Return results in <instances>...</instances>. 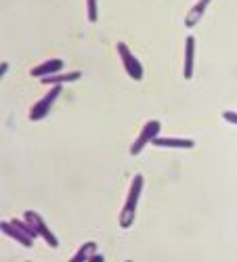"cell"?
<instances>
[{
	"instance_id": "cell-1",
	"label": "cell",
	"mask_w": 237,
	"mask_h": 262,
	"mask_svg": "<svg viewBox=\"0 0 237 262\" xmlns=\"http://www.w3.org/2000/svg\"><path fill=\"white\" fill-rule=\"evenodd\" d=\"M143 185H145V179L141 174L133 179L131 183V189H128V198L122 206V212H120V227L122 229H131L133 223H135V216H137V206H139V198H141V191H143Z\"/></svg>"
},
{
	"instance_id": "cell-2",
	"label": "cell",
	"mask_w": 237,
	"mask_h": 262,
	"mask_svg": "<svg viewBox=\"0 0 237 262\" xmlns=\"http://www.w3.org/2000/svg\"><path fill=\"white\" fill-rule=\"evenodd\" d=\"M61 93H63V84H53L51 91H49L45 97H42L40 101H36V103L32 105V109H30V120H32V122H38V120H42V118H47L49 112H51V107H53V103L59 99Z\"/></svg>"
},
{
	"instance_id": "cell-3",
	"label": "cell",
	"mask_w": 237,
	"mask_h": 262,
	"mask_svg": "<svg viewBox=\"0 0 237 262\" xmlns=\"http://www.w3.org/2000/svg\"><path fill=\"white\" fill-rule=\"evenodd\" d=\"M24 218H26V221L36 229V233L42 237V239H45V242L51 246V248H57L59 246V239H57V235L49 229V225L45 223V218H42L38 212H34V210H28L26 214H24Z\"/></svg>"
},
{
	"instance_id": "cell-4",
	"label": "cell",
	"mask_w": 237,
	"mask_h": 262,
	"mask_svg": "<svg viewBox=\"0 0 237 262\" xmlns=\"http://www.w3.org/2000/svg\"><path fill=\"white\" fill-rule=\"evenodd\" d=\"M160 128H162V124H160L158 120H149V122L141 128V133H139L137 141L133 143V147H131V156H139L145 145L154 143V139L160 135Z\"/></svg>"
},
{
	"instance_id": "cell-5",
	"label": "cell",
	"mask_w": 237,
	"mask_h": 262,
	"mask_svg": "<svg viewBox=\"0 0 237 262\" xmlns=\"http://www.w3.org/2000/svg\"><path fill=\"white\" fill-rule=\"evenodd\" d=\"M118 53H120V57H122V65H124L126 74L131 76L133 80H141V78H143V65H141V61L131 53L128 45H124V42H118Z\"/></svg>"
},
{
	"instance_id": "cell-6",
	"label": "cell",
	"mask_w": 237,
	"mask_h": 262,
	"mask_svg": "<svg viewBox=\"0 0 237 262\" xmlns=\"http://www.w3.org/2000/svg\"><path fill=\"white\" fill-rule=\"evenodd\" d=\"M0 229H3V233L5 235H9V237H13L17 244H21L24 248H32V244H34V239L30 237V235H26L24 231H21L13 221H3L0 223Z\"/></svg>"
},
{
	"instance_id": "cell-7",
	"label": "cell",
	"mask_w": 237,
	"mask_h": 262,
	"mask_svg": "<svg viewBox=\"0 0 237 262\" xmlns=\"http://www.w3.org/2000/svg\"><path fill=\"white\" fill-rule=\"evenodd\" d=\"M193 63H196V38L187 36V40H185V63H183L185 80L193 78Z\"/></svg>"
},
{
	"instance_id": "cell-8",
	"label": "cell",
	"mask_w": 237,
	"mask_h": 262,
	"mask_svg": "<svg viewBox=\"0 0 237 262\" xmlns=\"http://www.w3.org/2000/svg\"><path fill=\"white\" fill-rule=\"evenodd\" d=\"M63 70V61L61 59H49L45 63L36 65V68H32V76L34 78H47V76H53V74H59Z\"/></svg>"
},
{
	"instance_id": "cell-9",
	"label": "cell",
	"mask_w": 237,
	"mask_h": 262,
	"mask_svg": "<svg viewBox=\"0 0 237 262\" xmlns=\"http://www.w3.org/2000/svg\"><path fill=\"white\" fill-rule=\"evenodd\" d=\"M210 3H212V0H198V3L189 9V13L185 17V28H196L200 24V19L204 17V13H206Z\"/></svg>"
},
{
	"instance_id": "cell-10",
	"label": "cell",
	"mask_w": 237,
	"mask_h": 262,
	"mask_svg": "<svg viewBox=\"0 0 237 262\" xmlns=\"http://www.w3.org/2000/svg\"><path fill=\"white\" fill-rule=\"evenodd\" d=\"M156 147H170V149H193L196 143L191 139H177V137H156L154 139Z\"/></svg>"
},
{
	"instance_id": "cell-11",
	"label": "cell",
	"mask_w": 237,
	"mask_h": 262,
	"mask_svg": "<svg viewBox=\"0 0 237 262\" xmlns=\"http://www.w3.org/2000/svg\"><path fill=\"white\" fill-rule=\"evenodd\" d=\"M82 78V72H70V74H53V76H47V78H40L45 84L53 86V84H66V82H76Z\"/></svg>"
},
{
	"instance_id": "cell-12",
	"label": "cell",
	"mask_w": 237,
	"mask_h": 262,
	"mask_svg": "<svg viewBox=\"0 0 237 262\" xmlns=\"http://www.w3.org/2000/svg\"><path fill=\"white\" fill-rule=\"evenodd\" d=\"M95 252H97V244H95V242H86V244H82V248L72 256V260H89Z\"/></svg>"
},
{
	"instance_id": "cell-13",
	"label": "cell",
	"mask_w": 237,
	"mask_h": 262,
	"mask_svg": "<svg viewBox=\"0 0 237 262\" xmlns=\"http://www.w3.org/2000/svg\"><path fill=\"white\" fill-rule=\"evenodd\" d=\"M86 17H89L91 24L99 19V9H97V0H86Z\"/></svg>"
},
{
	"instance_id": "cell-14",
	"label": "cell",
	"mask_w": 237,
	"mask_h": 262,
	"mask_svg": "<svg viewBox=\"0 0 237 262\" xmlns=\"http://www.w3.org/2000/svg\"><path fill=\"white\" fill-rule=\"evenodd\" d=\"M223 120H227L229 124H237V112H223Z\"/></svg>"
},
{
	"instance_id": "cell-15",
	"label": "cell",
	"mask_w": 237,
	"mask_h": 262,
	"mask_svg": "<svg viewBox=\"0 0 237 262\" xmlns=\"http://www.w3.org/2000/svg\"><path fill=\"white\" fill-rule=\"evenodd\" d=\"M7 72H9V63H3V65H0V74H3V76H5Z\"/></svg>"
}]
</instances>
